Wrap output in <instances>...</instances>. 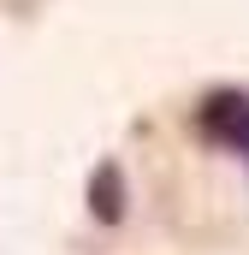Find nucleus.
I'll list each match as a JSON object with an SVG mask.
<instances>
[{"label":"nucleus","instance_id":"f257e3e1","mask_svg":"<svg viewBox=\"0 0 249 255\" xmlns=\"http://www.w3.org/2000/svg\"><path fill=\"white\" fill-rule=\"evenodd\" d=\"M196 130H202L214 148L238 154L249 166V89H214V95L196 107Z\"/></svg>","mask_w":249,"mask_h":255},{"label":"nucleus","instance_id":"f03ea898","mask_svg":"<svg viewBox=\"0 0 249 255\" xmlns=\"http://www.w3.org/2000/svg\"><path fill=\"white\" fill-rule=\"evenodd\" d=\"M89 214L101 220V226H119L124 220V202H130V184H124V166L119 160H101L95 172H89Z\"/></svg>","mask_w":249,"mask_h":255}]
</instances>
